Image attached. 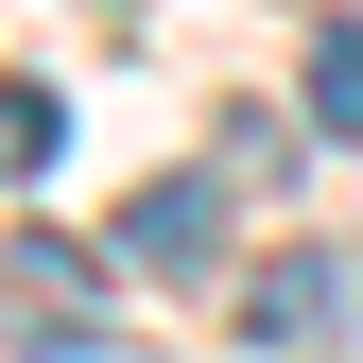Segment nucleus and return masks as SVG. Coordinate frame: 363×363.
<instances>
[{
    "label": "nucleus",
    "instance_id": "2",
    "mask_svg": "<svg viewBox=\"0 0 363 363\" xmlns=\"http://www.w3.org/2000/svg\"><path fill=\"white\" fill-rule=\"evenodd\" d=\"M104 242L156 259V277H208V259H225V173H156V191H121Z\"/></svg>",
    "mask_w": 363,
    "mask_h": 363
},
{
    "label": "nucleus",
    "instance_id": "4",
    "mask_svg": "<svg viewBox=\"0 0 363 363\" xmlns=\"http://www.w3.org/2000/svg\"><path fill=\"white\" fill-rule=\"evenodd\" d=\"M311 139H363V18H329V35H311Z\"/></svg>",
    "mask_w": 363,
    "mask_h": 363
},
{
    "label": "nucleus",
    "instance_id": "1",
    "mask_svg": "<svg viewBox=\"0 0 363 363\" xmlns=\"http://www.w3.org/2000/svg\"><path fill=\"white\" fill-rule=\"evenodd\" d=\"M69 259H86V242H0V346H52V363L104 346V294H86Z\"/></svg>",
    "mask_w": 363,
    "mask_h": 363
},
{
    "label": "nucleus",
    "instance_id": "5",
    "mask_svg": "<svg viewBox=\"0 0 363 363\" xmlns=\"http://www.w3.org/2000/svg\"><path fill=\"white\" fill-rule=\"evenodd\" d=\"M52 156H69V104L52 86H0V191H35Z\"/></svg>",
    "mask_w": 363,
    "mask_h": 363
},
{
    "label": "nucleus",
    "instance_id": "3",
    "mask_svg": "<svg viewBox=\"0 0 363 363\" xmlns=\"http://www.w3.org/2000/svg\"><path fill=\"white\" fill-rule=\"evenodd\" d=\"M329 311H346V242H277L242 277V346H311Z\"/></svg>",
    "mask_w": 363,
    "mask_h": 363
}]
</instances>
